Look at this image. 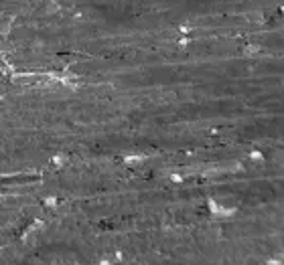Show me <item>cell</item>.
<instances>
[{"label": "cell", "mask_w": 284, "mask_h": 265, "mask_svg": "<svg viewBox=\"0 0 284 265\" xmlns=\"http://www.w3.org/2000/svg\"><path fill=\"white\" fill-rule=\"evenodd\" d=\"M12 22H14V16H10V14H2V16H0V34H8Z\"/></svg>", "instance_id": "obj_1"}, {"label": "cell", "mask_w": 284, "mask_h": 265, "mask_svg": "<svg viewBox=\"0 0 284 265\" xmlns=\"http://www.w3.org/2000/svg\"><path fill=\"white\" fill-rule=\"evenodd\" d=\"M136 162H144V156L136 154V156H128L126 158V164H136Z\"/></svg>", "instance_id": "obj_2"}, {"label": "cell", "mask_w": 284, "mask_h": 265, "mask_svg": "<svg viewBox=\"0 0 284 265\" xmlns=\"http://www.w3.org/2000/svg\"><path fill=\"white\" fill-rule=\"evenodd\" d=\"M258 51H260V47H258V45H250V47H248V49L244 51V55H245V57H250V55H256Z\"/></svg>", "instance_id": "obj_3"}, {"label": "cell", "mask_w": 284, "mask_h": 265, "mask_svg": "<svg viewBox=\"0 0 284 265\" xmlns=\"http://www.w3.org/2000/svg\"><path fill=\"white\" fill-rule=\"evenodd\" d=\"M65 160H67V156H65V154H59V156H55V158H53V162L55 164H63Z\"/></svg>", "instance_id": "obj_4"}, {"label": "cell", "mask_w": 284, "mask_h": 265, "mask_svg": "<svg viewBox=\"0 0 284 265\" xmlns=\"http://www.w3.org/2000/svg\"><path fill=\"white\" fill-rule=\"evenodd\" d=\"M45 204H47V207H55V204H57V200H55L53 196H49V198H45Z\"/></svg>", "instance_id": "obj_5"}, {"label": "cell", "mask_w": 284, "mask_h": 265, "mask_svg": "<svg viewBox=\"0 0 284 265\" xmlns=\"http://www.w3.org/2000/svg\"><path fill=\"white\" fill-rule=\"evenodd\" d=\"M250 158H252V160H262V154H260V152H252Z\"/></svg>", "instance_id": "obj_6"}, {"label": "cell", "mask_w": 284, "mask_h": 265, "mask_svg": "<svg viewBox=\"0 0 284 265\" xmlns=\"http://www.w3.org/2000/svg\"><path fill=\"white\" fill-rule=\"evenodd\" d=\"M171 180H172V182H181V180H183V176H181V174H172V176H171Z\"/></svg>", "instance_id": "obj_7"}, {"label": "cell", "mask_w": 284, "mask_h": 265, "mask_svg": "<svg viewBox=\"0 0 284 265\" xmlns=\"http://www.w3.org/2000/svg\"><path fill=\"white\" fill-rule=\"evenodd\" d=\"M189 30H191L189 24H181V33H189Z\"/></svg>", "instance_id": "obj_8"}]
</instances>
